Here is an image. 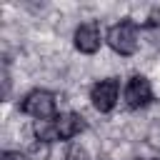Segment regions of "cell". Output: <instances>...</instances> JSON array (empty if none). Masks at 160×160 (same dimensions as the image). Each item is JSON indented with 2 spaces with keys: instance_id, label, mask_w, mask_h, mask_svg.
I'll return each instance as SVG.
<instances>
[{
  "instance_id": "14",
  "label": "cell",
  "mask_w": 160,
  "mask_h": 160,
  "mask_svg": "<svg viewBox=\"0 0 160 160\" xmlns=\"http://www.w3.org/2000/svg\"><path fill=\"white\" fill-rule=\"evenodd\" d=\"M135 160H155V158H135Z\"/></svg>"
},
{
  "instance_id": "11",
  "label": "cell",
  "mask_w": 160,
  "mask_h": 160,
  "mask_svg": "<svg viewBox=\"0 0 160 160\" xmlns=\"http://www.w3.org/2000/svg\"><path fill=\"white\" fill-rule=\"evenodd\" d=\"M0 160H25V155H22L20 150H5Z\"/></svg>"
},
{
  "instance_id": "10",
  "label": "cell",
  "mask_w": 160,
  "mask_h": 160,
  "mask_svg": "<svg viewBox=\"0 0 160 160\" xmlns=\"http://www.w3.org/2000/svg\"><path fill=\"white\" fill-rule=\"evenodd\" d=\"M65 160H88V152L80 142H70L65 150Z\"/></svg>"
},
{
  "instance_id": "8",
  "label": "cell",
  "mask_w": 160,
  "mask_h": 160,
  "mask_svg": "<svg viewBox=\"0 0 160 160\" xmlns=\"http://www.w3.org/2000/svg\"><path fill=\"white\" fill-rule=\"evenodd\" d=\"M28 155H30V160H48V158H50V142L35 140V142L28 148Z\"/></svg>"
},
{
  "instance_id": "12",
  "label": "cell",
  "mask_w": 160,
  "mask_h": 160,
  "mask_svg": "<svg viewBox=\"0 0 160 160\" xmlns=\"http://www.w3.org/2000/svg\"><path fill=\"white\" fill-rule=\"evenodd\" d=\"M148 38H150V42H152V45H158V48H160V28H148Z\"/></svg>"
},
{
  "instance_id": "6",
  "label": "cell",
  "mask_w": 160,
  "mask_h": 160,
  "mask_svg": "<svg viewBox=\"0 0 160 160\" xmlns=\"http://www.w3.org/2000/svg\"><path fill=\"white\" fill-rule=\"evenodd\" d=\"M55 128H58V135L62 140H70V138H75L85 128V122H82V118L78 112H65V115L55 118Z\"/></svg>"
},
{
  "instance_id": "2",
  "label": "cell",
  "mask_w": 160,
  "mask_h": 160,
  "mask_svg": "<svg viewBox=\"0 0 160 160\" xmlns=\"http://www.w3.org/2000/svg\"><path fill=\"white\" fill-rule=\"evenodd\" d=\"M55 110H58V100L50 90H32L25 95L22 100V112L35 118V120H52L55 118Z\"/></svg>"
},
{
  "instance_id": "3",
  "label": "cell",
  "mask_w": 160,
  "mask_h": 160,
  "mask_svg": "<svg viewBox=\"0 0 160 160\" xmlns=\"http://www.w3.org/2000/svg\"><path fill=\"white\" fill-rule=\"evenodd\" d=\"M90 100H92V108L98 112H110L118 102V80L105 78V80L95 82L92 90H90Z\"/></svg>"
},
{
  "instance_id": "7",
  "label": "cell",
  "mask_w": 160,
  "mask_h": 160,
  "mask_svg": "<svg viewBox=\"0 0 160 160\" xmlns=\"http://www.w3.org/2000/svg\"><path fill=\"white\" fill-rule=\"evenodd\" d=\"M35 138L42 140V142H52L58 140V128H55V120H35Z\"/></svg>"
},
{
  "instance_id": "13",
  "label": "cell",
  "mask_w": 160,
  "mask_h": 160,
  "mask_svg": "<svg viewBox=\"0 0 160 160\" xmlns=\"http://www.w3.org/2000/svg\"><path fill=\"white\" fill-rule=\"evenodd\" d=\"M150 28H160V10L158 8L150 12Z\"/></svg>"
},
{
  "instance_id": "5",
  "label": "cell",
  "mask_w": 160,
  "mask_h": 160,
  "mask_svg": "<svg viewBox=\"0 0 160 160\" xmlns=\"http://www.w3.org/2000/svg\"><path fill=\"white\" fill-rule=\"evenodd\" d=\"M100 30H98V25H92V22H85V25H80L78 30H75V48L80 50V52H85V55H92V52H98L100 50Z\"/></svg>"
},
{
  "instance_id": "4",
  "label": "cell",
  "mask_w": 160,
  "mask_h": 160,
  "mask_svg": "<svg viewBox=\"0 0 160 160\" xmlns=\"http://www.w3.org/2000/svg\"><path fill=\"white\" fill-rule=\"evenodd\" d=\"M150 100H152L150 80L142 78V75H132V78L128 80V85H125V102H128V108L140 110V108H145Z\"/></svg>"
},
{
  "instance_id": "1",
  "label": "cell",
  "mask_w": 160,
  "mask_h": 160,
  "mask_svg": "<svg viewBox=\"0 0 160 160\" xmlns=\"http://www.w3.org/2000/svg\"><path fill=\"white\" fill-rule=\"evenodd\" d=\"M108 45L118 52V55H122V58H130V55H135L138 52V28H135V22L132 20H122V22H115L110 30H108Z\"/></svg>"
},
{
  "instance_id": "9",
  "label": "cell",
  "mask_w": 160,
  "mask_h": 160,
  "mask_svg": "<svg viewBox=\"0 0 160 160\" xmlns=\"http://www.w3.org/2000/svg\"><path fill=\"white\" fill-rule=\"evenodd\" d=\"M145 140H148V145H150L152 150H160V120L150 122V128H148V135H145Z\"/></svg>"
}]
</instances>
